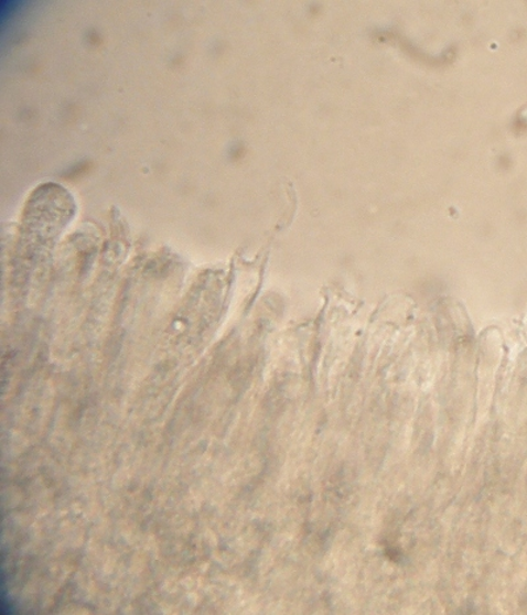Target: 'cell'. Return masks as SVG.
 <instances>
[{"instance_id": "6da1fadb", "label": "cell", "mask_w": 527, "mask_h": 615, "mask_svg": "<svg viewBox=\"0 0 527 615\" xmlns=\"http://www.w3.org/2000/svg\"><path fill=\"white\" fill-rule=\"evenodd\" d=\"M521 118H523V120L526 121V123H527V107L524 108V110H523V112H521Z\"/></svg>"}]
</instances>
